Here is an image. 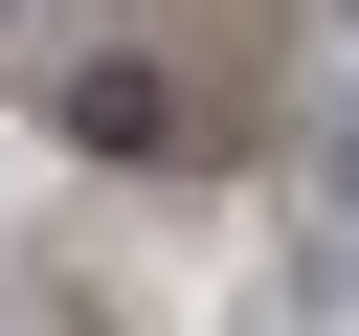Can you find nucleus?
Instances as JSON below:
<instances>
[{"instance_id":"f257e3e1","label":"nucleus","mask_w":359,"mask_h":336,"mask_svg":"<svg viewBox=\"0 0 359 336\" xmlns=\"http://www.w3.org/2000/svg\"><path fill=\"white\" fill-rule=\"evenodd\" d=\"M67 134H90V157H157V134H180V90H157V67H90V90H67Z\"/></svg>"},{"instance_id":"f03ea898","label":"nucleus","mask_w":359,"mask_h":336,"mask_svg":"<svg viewBox=\"0 0 359 336\" xmlns=\"http://www.w3.org/2000/svg\"><path fill=\"white\" fill-rule=\"evenodd\" d=\"M314 202H337V224H359V112H337V157H314Z\"/></svg>"}]
</instances>
